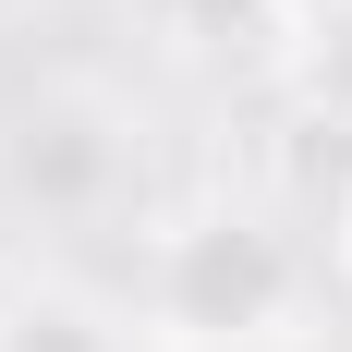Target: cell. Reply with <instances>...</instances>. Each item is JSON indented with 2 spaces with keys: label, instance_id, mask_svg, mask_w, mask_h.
<instances>
[{
  "label": "cell",
  "instance_id": "obj_1",
  "mask_svg": "<svg viewBox=\"0 0 352 352\" xmlns=\"http://www.w3.org/2000/svg\"><path fill=\"white\" fill-rule=\"evenodd\" d=\"M158 304H170V328H195V340H280L292 316V243L267 231V219H195L170 243V267H158Z\"/></svg>",
  "mask_w": 352,
  "mask_h": 352
},
{
  "label": "cell",
  "instance_id": "obj_2",
  "mask_svg": "<svg viewBox=\"0 0 352 352\" xmlns=\"http://www.w3.org/2000/svg\"><path fill=\"white\" fill-rule=\"evenodd\" d=\"M0 352H98V328H85V316H25Z\"/></svg>",
  "mask_w": 352,
  "mask_h": 352
},
{
  "label": "cell",
  "instance_id": "obj_3",
  "mask_svg": "<svg viewBox=\"0 0 352 352\" xmlns=\"http://www.w3.org/2000/svg\"><path fill=\"white\" fill-rule=\"evenodd\" d=\"M316 85H328V109H340V122H352V12H340V25H328V49H316Z\"/></svg>",
  "mask_w": 352,
  "mask_h": 352
}]
</instances>
